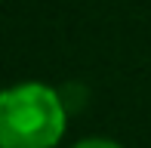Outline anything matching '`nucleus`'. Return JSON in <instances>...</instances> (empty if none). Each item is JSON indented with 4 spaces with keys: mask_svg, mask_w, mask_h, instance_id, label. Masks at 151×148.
Wrapping results in <instances>:
<instances>
[{
    "mask_svg": "<svg viewBox=\"0 0 151 148\" xmlns=\"http://www.w3.org/2000/svg\"><path fill=\"white\" fill-rule=\"evenodd\" d=\"M68 130V108L56 86L25 80L0 90V148H56Z\"/></svg>",
    "mask_w": 151,
    "mask_h": 148,
    "instance_id": "f257e3e1",
    "label": "nucleus"
},
{
    "mask_svg": "<svg viewBox=\"0 0 151 148\" xmlns=\"http://www.w3.org/2000/svg\"><path fill=\"white\" fill-rule=\"evenodd\" d=\"M71 148H123V145L114 142V139H108V136H86V139H80V142H74Z\"/></svg>",
    "mask_w": 151,
    "mask_h": 148,
    "instance_id": "f03ea898",
    "label": "nucleus"
}]
</instances>
